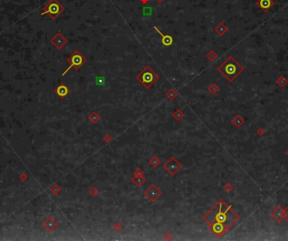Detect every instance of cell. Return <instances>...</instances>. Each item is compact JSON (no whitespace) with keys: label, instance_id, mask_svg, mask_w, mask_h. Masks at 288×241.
Masks as SVG:
<instances>
[{"label":"cell","instance_id":"6da1fadb","mask_svg":"<svg viewBox=\"0 0 288 241\" xmlns=\"http://www.w3.org/2000/svg\"><path fill=\"white\" fill-rule=\"evenodd\" d=\"M239 217L231 207L228 206L223 200H220L203 216V219L208 224L220 223L229 228L238 220Z\"/></svg>","mask_w":288,"mask_h":241},{"label":"cell","instance_id":"7a4b0ae2","mask_svg":"<svg viewBox=\"0 0 288 241\" xmlns=\"http://www.w3.org/2000/svg\"><path fill=\"white\" fill-rule=\"evenodd\" d=\"M243 66L239 65L233 56H228L217 68L219 72L230 83H232L243 72Z\"/></svg>","mask_w":288,"mask_h":241},{"label":"cell","instance_id":"3957f363","mask_svg":"<svg viewBox=\"0 0 288 241\" xmlns=\"http://www.w3.org/2000/svg\"><path fill=\"white\" fill-rule=\"evenodd\" d=\"M136 79L145 88L150 89L159 81V76L149 66H147L142 72H140L139 74L137 75Z\"/></svg>","mask_w":288,"mask_h":241},{"label":"cell","instance_id":"277c9868","mask_svg":"<svg viewBox=\"0 0 288 241\" xmlns=\"http://www.w3.org/2000/svg\"><path fill=\"white\" fill-rule=\"evenodd\" d=\"M65 10V7L60 3L58 0H49L43 7L40 15L44 16L47 15L51 20H55L58 16L62 14Z\"/></svg>","mask_w":288,"mask_h":241},{"label":"cell","instance_id":"5b68a950","mask_svg":"<svg viewBox=\"0 0 288 241\" xmlns=\"http://www.w3.org/2000/svg\"><path fill=\"white\" fill-rule=\"evenodd\" d=\"M67 62L69 64L68 67L62 72V76H65L67 72H69L70 69L74 68L76 71H79L80 68L87 62V59L79 50H75L73 53L67 59Z\"/></svg>","mask_w":288,"mask_h":241},{"label":"cell","instance_id":"8992f818","mask_svg":"<svg viewBox=\"0 0 288 241\" xmlns=\"http://www.w3.org/2000/svg\"><path fill=\"white\" fill-rule=\"evenodd\" d=\"M182 168V165L174 157L169 158V161L164 164V169L171 176H174Z\"/></svg>","mask_w":288,"mask_h":241},{"label":"cell","instance_id":"52a82bcc","mask_svg":"<svg viewBox=\"0 0 288 241\" xmlns=\"http://www.w3.org/2000/svg\"><path fill=\"white\" fill-rule=\"evenodd\" d=\"M144 195L152 202H156L162 195V191L154 184L150 185L144 192Z\"/></svg>","mask_w":288,"mask_h":241},{"label":"cell","instance_id":"ba28073f","mask_svg":"<svg viewBox=\"0 0 288 241\" xmlns=\"http://www.w3.org/2000/svg\"><path fill=\"white\" fill-rule=\"evenodd\" d=\"M68 43V39L65 37L61 32H57L54 36L51 39V44L54 46L57 50H62Z\"/></svg>","mask_w":288,"mask_h":241},{"label":"cell","instance_id":"9c48e42d","mask_svg":"<svg viewBox=\"0 0 288 241\" xmlns=\"http://www.w3.org/2000/svg\"><path fill=\"white\" fill-rule=\"evenodd\" d=\"M209 229L212 232V234L216 236H221L223 235L225 232L228 229V228L220 223H214L212 224H209Z\"/></svg>","mask_w":288,"mask_h":241},{"label":"cell","instance_id":"30bf717a","mask_svg":"<svg viewBox=\"0 0 288 241\" xmlns=\"http://www.w3.org/2000/svg\"><path fill=\"white\" fill-rule=\"evenodd\" d=\"M42 226L48 232H53L58 227V223L52 216H49L42 223Z\"/></svg>","mask_w":288,"mask_h":241},{"label":"cell","instance_id":"8fae6325","mask_svg":"<svg viewBox=\"0 0 288 241\" xmlns=\"http://www.w3.org/2000/svg\"><path fill=\"white\" fill-rule=\"evenodd\" d=\"M54 92H55V93L57 94V95L59 97L60 99H65L68 94H69L70 89L66 85V84L63 83H60L59 85L55 88Z\"/></svg>","mask_w":288,"mask_h":241},{"label":"cell","instance_id":"7c38bea8","mask_svg":"<svg viewBox=\"0 0 288 241\" xmlns=\"http://www.w3.org/2000/svg\"><path fill=\"white\" fill-rule=\"evenodd\" d=\"M154 30H156L161 35V37H162V43H163L164 45H165V46H170L171 45L173 44L174 39H173V37L171 35H169V34H164L160 31L159 29L157 28V26H154Z\"/></svg>","mask_w":288,"mask_h":241},{"label":"cell","instance_id":"4fadbf2b","mask_svg":"<svg viewBox=\"0 0 288 241\" xmlns=\"http://www.w3.org/2000/svg\"><path fill=\"white\" fill-rule=\"evenodd\" d=\"M256 4L264 12H266L267 10L272 8L275 3L273 0H258Z\"/></svg>","mask_w":288,"mask_h":241},{"label":"cell","instance_id":"5bb4252c","mask_svg":"<svg viewBox=\"0 0 288 241\" xmlns=\"http://www.w3.org/2000/svg\"><path fill=\"white\" fill-rule=\"evenodd\" d=\"M214 31L217 34H219L220 36H223L228 32V27L223 22H220L218 25L214 28Z\"/></svg>","mask_w":288,"mask_h":241},{"label":"cell","instance_id":"9a60e30c","mask_svg":"<svg viewBox=\"0 0 288 241\" xmlns=\"http://www.w3.org/2000/svg\"><path fill=\"white\" fill-rule=\"evenodd\" d=\"M132 182H133L137 187H141L144 182H146V178L144 177V176L143 177H134L133 176L132 178Z\"/></svg>","mask_w":288,"mask_h":241},{"label":"cell","instance_id":"2e32d148","mask_svg":"<svg viewBox=\"0 0 288 241\" xmlns=\"http://www.w3.org/2000/svg\"><path fill=\"white\" fill-rule=\"evenodd\" d=\"M88 118H89V120H90V122L92 123H98L99 121V119H100V116H99V114L98 113H96V112H95V111H93L92 113H90V115L88 116Z\"/></svg>","mask_w":288,"mask_h":241},{"label":"cell","instance_id":"e0dca14e","mask_svg":"<svg viewBox=\"0 0 288 241\" xmlns=\"http://www.w3.org/2000/svg\"><path fill=\"white\" fill-rule=\"evenodd\" d=\"M148 163H149V165H150L152 167L157 168L158 167H159V166L161 165V161H160V159H159V158L157 157L156 156H153V157L149 160Z\"/></svg>","mask_w":288,"mask_h":241},{"label":"cell","instance_id":"ac0fdd59","mask_svg":"<svg viewBox=\"0 0 288 241\" xmlns=\"http://www.w3.org/2000/svg\"><path fill=\"white\" fill-rule=\"evenodd\" d=\"M165 96H166V98H167V99L172 101V100H174V99L177 98L178 94H177V93L174 91V88H169V90L166 92Z\"/></svg>","mask_w":288,"mask_h":241},{"label":"cell","instance_id":"d6986e66","mask_svg":"<svg viewBox=\"0 0 288 241\" xmlns=\"http://www.w3.org/2000/svg\"><path fill=\"white\" fill-rule=\"evenodd\" d=\"M184 113H183L180 109H176L174 113H173V118H174L175 120H177V121L181 120L182 118H184Z\"/></svg>","mask_w":288,"mask_h":241},{"label":"cell","instance_id":"ffe728a7","mask_svg":"<svg viewBox=\"0 0 288 241\" xmlns=\"http://www.w3.org/2000/svg\"><path fill=\"white\" fill-rule=\"evenodd\" d=\"M50 191H51V192L53 195L57 196V195H58L60 192H61L62 189H61V187H60L58 185L55 184V185H53L52 187L50 188Z\"/></svg>","mask_w":288,"mask_h":241},{"label":"cell","instance_id":"44dd1931","mask_svg":"<svg viewBox=\"0 0 288 241\" xmlns=\"http://www.w3.org/2000/svg\"><path fill=\"white\" fill-rule=\"evenodd\" d=\"M207 89H208L209 92H210L212 94H213V95H215V94L217 93V92H219V88L215 83L211 84Z\"/></svg>","mask_w":288,"mask_h":241},{"label":"cell","instance_id":"7402d4cb","mask_svg":"<svg viewBox=\"0 0 288 241\" xmlns=\"http://www.w3.org/2000/svg\"><path fill=\"white\" fill-rule=\"evenodd\" d=\"M217 54L214 51V50H210L209 51L208 53H207V55H206V58L208 60H210L211 61H215V60L217 59Z\"/></svg>","mask_w":288,"mask_h":241},{"label":"cell","instance_id":"603a6c76","mask_svg":"<svg viewBox=\"0 0 288 241\" xmlns=\"http://www.w3.org/2000/svg\"><path fill=\"white\" fill-rule=\"evenodd\" d=\"M99 190L96 188L95 187H92L91 188H90V190L89 191V193H90V195L92 196V197H96L98 194H99Z\"/></svg>","mask_w":288,"mask_h":241},{"label":"cell","instance_id":"cb8c5ba5","mask_svg":"<svg viewBox=\"0 0 288 241\" xmlns=\"http://www.w3.org/2000/svg\"><path fill=\"white\" fill-rule=\"evenodd\" d=\"M113 229H114L115 231L120 232L123 229V225L120 222H116V223H115L114 225H113Z\"/></svg>","mask_w":288,"mask_h":241},{"label":"cell","instance_id":"d4e9b609","mask_svg":"<svg viewBox=\"0 0 288 241\" xmlns=\"http://www.w3.org/2000/svg\"><path fill=\"white\" fill-rule=\"evenodd\" d=\"M133 176L134 177H143L144 176V172L142 169L140 168H137L134 172H133Z\"/></svg>","mask_w":288,"mask_h":241},{"label":"cell","instance_id":"484cf974","mask_svg":"<svg viewBox=\"0 0 288 241\" xmlns=\"http://www.w3.org/2000/svg\"><path fill=\"white\" fill-rule=\"evenodd\" d=\"M164 240H173V236H172V234L168 232L164 235Z\"/></svg>","mask_w":288,"mask_h":241},{"label":"cell","instance_id":"4316f807","mask_svg":"<svg viewBox=\"0 0 288 241\" xmlns=\"http://www.w3.org/2000/svg\"><path fill=\"white\" fill-rule=\"evenodd\" d=\"M111 136L109 134H105L104 137H103V140H104L105 143H109L110 140H111Z\"/></svg>","mask_w":288,"mask_h":241},{"label":"cell","instance_id":"83f0119b","mask_svg":"<svg viewBox=\"0 0 288 241\" xmlns=\"http://www.w3.org/2000/svg\"><path fill=\"white\" fill-rule=\"evenodd\" d=\"M148 1L149 0H140V2H141L142 4H147L148 3Z\"/></svg>","mask_w":288,"mask_h":241},{"label":"cell","instance_id":"f1b7e54d","mask_svg":"<svg viewBox=\"0 0 288 241\" xmlns=\"http://www.w3.org/2000/svg\"><path fill=\"white\" fill-rule=\"evenodd\" d=\"M155 1H156L157 3H159V4H162V3H163V2H164L165 0H155Z\"/></svg>","mask_w":288,"mask_h":241},{"label":"cell","instance_id":"f546056e","mask_svg":"<svg viewBox=\"0 0 288 241\" xmlns=\"http://www.w3.org/2000/svg\"><path fill=\"white\" fill-rule=\"evenodd\" d=\"M286 216H287V218L288 219V207L287 209V211H286Z\"/></svg>","mask_w":288,"mask_h":241}]
</instances>
